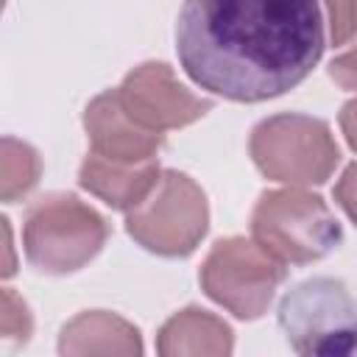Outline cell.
Here are the masks:
<instances>
[{"label":"cell","mask_w":357,"mask_h":357,"mask_svg":"<svg viewBox=\"0 0 357 357\" xmlns=\"http://www.w3.org/2000/svg\"><path fill=\"white\" fill-rule=\"evenodd\" d=\"M176 53L212 95L245 103L284 95L324 53L318 0H184Z\"/></svg>","instance_id":"6da1fadb"},{"label":"cell","mask_w":357,"mask_h":357,"mask_svg":"<svg viewBox=\"0 0 357 357\" xmlns=\"http://www.w3.org/2000/svg\"><path fill=\"white\" fill-rule=\"evenodd\" d=\"M254 240L279 262H312L326 257L343 237L329 206L304 190L265 192L251 215Z\"/></svg>","instance_id":"7a4b0ae2"},{"label":"cell","mask_w":357,"mask_h":357,"mask_svg":"<svg viewBox=\"0 0 357 357\" xmlns=\"http://www.w3.org/2000/svg\"><path fill=\"white\" fill-rule=\"evenodd\" d=\"M279 326L298 354L357 351V304L346 284L329 276L287 290L279 304Z\"/></svg>","instance_id":"3957f363"},{"label":"cell","mask_w":357,"mask_h":357,"mask_svg":"<svg viewBox=\"0 0 357 357\" xmlns=\"http://www.w3.org/2000/svg\"><path fill=\"white\" fill-rule=\"evenodd\" d=\"M106 234V220L75 195H47L25 218V254L45 273H70L100 251Z\"/></svg>","instance_id":"277c9868"},{"label":"cell","mask_w":357,"mask_h":357,"mask_svg":"<svg viewBox=\"0 0 357 357\" xmlns=\"http://www.w3.org/2000/svg\"><path fill=\"white\" fill-rule=\"evenodd\" d=\"M251 156L276 181L318 184L337 165V145L326 123L304 114H279L254 128Z\"/></svg>","instance_id":"5b68a950"},{"label":"cell","mask_w":357,"mask_h":357,"mask_svg":"<svg viewBox=\"0 0 357 357\" xmlns=\"http://www.w3.org/2000/svg\"><path fill=\"white\" fill-rule=\"evenodd\" d=\"M128 234L148 251L184 257L206 231L204 192L176 170H165L153 192L128 212Z\"/></svg>","instance_id":"8992f818"},{"label":"cell","mask_w":357,"mask_h":357,"mask_svg":"<svg viewBox=\"0 0 357 357\" xmlns=\"http://www.w3.org/2000/svg\"><path fill=\"white\" fill-rule=\"evenodd\" d=\"M284 279V262L271 257L257 240L231 237L212 248L201 268L204 290L240 318H257Z\"/></svg>","instance_id":"52a82bcc"},{"label":"cell","mask_w":357,"mask_h":357,"mask_svg":"<svg viewBox=\"0 0 357 357\" xmlns=\"http://www.w3.org/2000/svg\"><path fill=\"white\" fill-rule=\"evenodd\" d=\"M117 100L139 126L151 131L187 126L209 109V100L187 92L165 64L137 67L117 89Z\"/></svg>","instance_id":"ba28073f"},{"label":"cell","mask_w":357,"mask_h":357,"mask_svg":"<svg viewBox=\"0 0 357 357\" xmlns=\"http://www.w3.org/2000/svg\"><path fill=\"white\" fill-rule=\"evenodd\" d=\"M92 153L114 162H148L162 145V131L139 126L117 100V92L95 98L86 109Z\"/></svg>","instance_id":"9c48e42d"},{"label":"cell","mask_w":357,"mask_h":357,"mask_svg":"<svg viewBox=\"0 0 357 357\" xmlns=\"http://www.w3.org/2000/svg\"><path fill=\"white\" fill-rule=\"evenodd\" d=\"M159 178H162V173L153 159L114 162V159L89 153L86 162L81 165V184L123 212H131L134 206H139L153 192Z\"/></svg>","instance_id":"30bf717a"},{"label":"cell","mask_w":357,"mask_h":357,"mask_svg":"<svg viewBox=\"0 0 357 357\" xmlns=\"http://www.w3.org/2000/svg\"><path fill=\"white\" fill-rule=\"evenodd\" d=\"M64 354H137L142 351L139 335L134 326H128L126 321H120L117 315L109 312H86L81 318H75L70 326H64L61 332V346Z\"/></svg>","instance_id":"8fae6325"},{"label":"cell","mask_w":357,"mask_h":357,"mask_svg":"<svg viewBox=\"0 0 357 357\" xmlns=\"http://www.w3.org/2000/svg\"><path fill=\"white\" fill-rule=\"evenodd\" d=\"M156 349L162 354H229L231 329L204 310H184L165 324Z\"/></svg>","instance_id":"7c38bea8"},{"label":"cell","mask_w":357,"mask_h":357,"mask_svg":"<svg viewBox=\"0 0 357 357\" xmlns=\"http://www.w3.org/2000/svg\"><path fill=\"white\" fill-rule=\"evenodd\" d=\"M36 176H39L36 153L28 145L6 137L3 139V198L14 201L20 192L25 195L36 184Z\"/></svg>","instance_id":"4fadbf2b"},{"label":"cell","mask_w":357,"mask_h":357,"mask_svg":"<svg viewBox=\"0 0 357 357\" xmlns=\"http://www.w3.org/2000/svg\"><path fill=\"white\" fill-rule=\"evenodd\" d=\"M329 14V36L335 45H343L357 28V0H324Z\"/></svg>","instance_id":"5bb4252c"},{"label":"cell","mask_w":357,"mask_h":357,"mask_svg":"<svg viewBox=\"0 0 357 357\" xmlns=\"http://www.w3.org/2000/svg\"><path fill=\"white\" fill-rule=\"evenodd\" d=\"M3 335L8 340H25L31 335V315L28 307L6 287L3 293Z\"/></svg>","instance_id":"9a60e30c"},{"label":"cell","mask_w":357,"mask_h":357,"mask_svg":"<svg viewBox=\"0 0 357 357\" xmlns=\"http://www.w3.org/2000/svg\"><path fill=\"white\" fill-rule=\"evenodd\" d=\"M335 198H337L340 206L349 212V218L357 223V165H351V167L343 173V178H340L337 187H335Z\"/></svg>","instance_id":"2e32d148"},{"label":"cell","mask_w":357,"mask_h":357,"mask_svg":"<svg viewBox=\"0 0 357 357\" xmlns=\"http://www.w3.org/2000/svg\"><path fill=\"white\" fill-rule=\"evenodd\" d=\"M332 78L340 84V86H346V89H357V47L354 50H349V53H343V56H337L335 61H332Z\"/></svg>","instance_id":"e0dca14e"},{"label":"cell","mask_w":357,"mask_h":357,"mask_svg":"<svg viewBox=\"0 0 357 357\" xmlns=\"http://www.w3.org/2000/svg\"><path fill=\"white\" fill-rule=\"evenodd\" d=\"M340 126H343L346 139L351 142V148H357V98L343 106V112H340Z\"/></svg>","instance_id":"ac0fdd59"}]
</instances>
